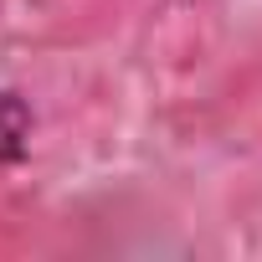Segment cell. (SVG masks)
<instances>
[{"instance_id":"6da1fadb","label":"cell","mask_w":262,"mask_h":262,"mask_svg":"<svg viewBox=\"0 0 262 262\" xmlns=\"http://www.w3.org/2000/svg\"><path fill=\"white\" fill-rule=\"evenodd\" d=\"M31 134H36V113L26 108V98L0 88V165L6 170L31 160Z\"/></svg>"}]
</instances>
